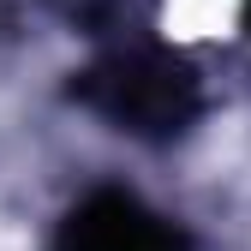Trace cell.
Segmentation results:
<instances>
[{
  "label": "cell",
  "instance_id": "obj_2",
  "mask_svg": "<svg viewBox=\"0 0 251 251\" xmlns=\"http://www.w3.org/2000/svg\"><path fill=\"white\" fill-rule=\"evenodd\" d=\"M54 251H198V245L185 227H174L144 198L120 192V185H102V192L78 198L60 215Z\"/></svg>",
  "mask_w": 251,
  "mask_h": 251
},
{
  "label": "cell",
  "instance_id": "obj_3",
  "mask_svg": "<svg viewBox=\"0 0 251 251\" xmlns=\"http://www.w3.org/2000/svg\"><path fill=\"white\" fill-rule=\"evenodd\" d=\"M245 18H251V0H245Z\"/></svg>",
  "mask_w": 251,
  "mask_h": 251
},
{
  "label": "cell",
  "instance_id": "obj_1",
  "mask_svg": "<svg viewBox=\"0 0 251 251\" xmlns=\"http://www.w3.org/2000/svg\"><path fill=\"white\" fill-rule=\"evenodd\" d=\"M72 96L96 120H108L114 132H132V138H150V144L179 138L203 108L198 72L168 48H114V54H102L96 66L78 72Z\"/></svg>",
  "mask_w": 251,
  "mask_h": 251
}]
</instances>
